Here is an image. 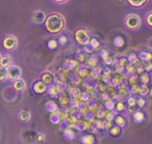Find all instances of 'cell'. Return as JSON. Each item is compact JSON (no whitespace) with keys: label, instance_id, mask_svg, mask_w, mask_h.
<instances>
[{"label":"cell","instance_id":"obj_1","mask_svg":"<svg viewBox=\"0 0 152 144\" xmlns=\"http://www.w3.org/2000/svg\"><path fill=\"white\" fill-rule=\"evenodd\" d=\"M45 28L51 34H58L65 28V20L60 13H51L45 20Z\"/></svg>","mask_w":152,"mask_h":144},{"label":"cell","instance_id":"obj_2","mask_svg":"<svg viewBox=\"0 0 152 144\" xmlns=\"http://www.w3.org/2000/svg\"><path fill=\"white\" fill-rule=\"evenodd\" d=\"M124 26L130 31H137L139 30L141 26V19L139 15L137 14H129L124 19Z\"/></svg>","mask_w":152,"mask_h":144},{"label":"cell","instance_id":"obj_3","mask_svg":"<svg viewBox=\"0 0 152 144\" xmlns=\"http://www.w3.org/2000/svg\"><path fill=\"white\" fill-rule=\"evenodd\" d=\"M73 37H74L75 42L77 43L78 45L85 46V45H87L90 42V40H91L92 33L88 28H86V27H78L77 29H75Z\"/></svg>","mask_w":152,"mask_h":144},{"label":"cell","instance_id":"obj_4","mask_svg":"<svg viewBox=\"0 0 152 144\" xmlns=\"http://www.w3.org/2000/svg\"><path fill=\"white\" fill-rule=\"evenodd\" d=\"M17 44H18V41H17L16 37L13 36V35H8V36H6L4 39H3L2 46L6 50L12 51L17 47Z\"/></svg>","mask_w":152,"mask_h":144},{"label":"cell","instance_id":"obj_5","mask_svg":"<svg viewBox=\"0 0 152 144\" xmlns=\"http://www.w3.org/2000/svg\"><path fill=\"white\" fill-rule=\"evenodd\" d=\"M20 75H22V71L18 66L12 65L8 67V78H10L11 80H17L20 77Z\"/></svg>","mask_w":152,"mask_h":144},{"label":"cell","instance_id":"obj_6","mask_svg":"<svg viewBox=\"0 0 152 144\" xmlns=\"http://www.w3.org/2000/svg\"><path fill=\"white\" fill-rule=\"evenodd\" d=\"M116 91H117V95H118L121 98H127L131 94L130 89L128 88V86L125 84H121L120 86H118V87L116 88Z\"/></svg>","mask_w":152,"mask_h":144},{"label":"cell","instance_id":"obj_7","mask_svg":"<svg viewBox=\"0 0 152 144\" xmlns=\"http://www.w3.org/2000/svg\"><path fill=\"white\" fill-rule=\"evenodd\" d=\"M107 132H108V135L111 136V137H113V138H118L119 136L122 135V128L114 124V125H112L107 129Z\"/></svg>","mask_w":152,"mask_h":144},{"label":"cell","instance_id":"obj_8","mask_svg":"<svg viewBox=\"0 0 152 144\" xmlns=\"http://www.w3.org/2000/svg\"><path fill=\"white\" fill-rule=\"evenodd\" d=\"M127 3L131 7H133L134 9H141L143 7H145L149 0H126Z\"/></svg>","mask_w":152,"mask_h":144},{"label":"cell","instance_id":"obj_9","mask_svg":"<svg viewBox=\"0 0 152 144\" xmlns=\"http://www.w3.org/2000/svg\"><path fill=\"white\" fill-rule=\"evenodd\" d=\"M127 111V105L124 100H118L115 102V106H114V112L116 114H123Z\"/></svg>","mask_w":152,"mask_h":144},{"label":"cell","instance_id":"obj_10","mask_svg":"<svg viewBox=\"0 0 152 144\" xmlns=\"http://www.w3.org/2000/svg\"><path fill=\"white\" fill-rule=\"evenodd\" d=\"M46 18H47L46 15H45V13L42 11H36V12H34L32 15V20L36 23H41L43 22L45 23Z\"/></svg>","mask_w":152,"mask_h":144},{"label":"cell","instance_id":"obj_11","mask_svg":"<svg viewBox=\"0 0 152 144\" xmlns=\"http://www.w3.org/2000/svg\"><path fill=\"white\" fill-rule=\"evenodd\" d=\"M33 90L37 94H43V92L47 91V84L44 83L43 81L36 82L33 86Z\"/></svg>","mask_w":152,"mask_h":144},{"label":"cell","instance_id":"obj_12","mask_svg":"<svg viewBox=\"0 0 152 144\" xmlns=\"http://www.w3.org/2000/svg\"><path fill=\"white\" fill-rule=\"evenodd\" d=\"M113 122H114V124L121 127L122 129L125 128V127L127 126V120H126V118L124 117L123 115H121V114H116L115 117H114V119H113Z\"/></svg>","mask_w":152,"mask_h":144},{"label":"cell","instance_id":"obj_13","mask_svg":"<svg viewBox=\"0 0 152 144\" xmlns=\"http://www.w3.org/2000/svg\"><path fill=\"white\" fill-rule=\"evenodd\" d=\"M137 57L141 63L142 61H152V53L149 51H141L137 55Z\"/></svg>","mask_w":152,"mask_h":144},{"label":"cell","instance_id":"obj_14","mask_svg":"<svg viewBox=\"0 0 152 144\" xmlns=\"http://www.w3.org/2000/svg\"><path fill=\"white\" fill-rule=\"evenodd\" d=\"M144 118H145V116H144V113L142 111L137 110L133 113V121L136 124H141L144 121Z\"/></svg>","mask_w":152,"mask_h":144},{"label":"cell","instance_id":"obj_15","mask_svg":"<svg viewBox=\"0 0 152 144\" xmlns=\"http://www.w3.org/2000/svg\"><path fill=\"white\" fill-rule=\"evenodd\" d=\"M13 88H14V90L17 91V92H22V91H23V90H25V88H26L25 81L22 80L20 78L17 79V80L14 81Z\"/></svg>","mask_w":152,"mask_h":144},{"label":"cell","instance_id":"obj_16","mask_svg":"<svg viewBox=\"0 0 152 144\" xmlns=\"http://www.w3.org/2000/svg\"><path fill=\"white\" fill-rule=\"evenodd\" d=\"M41 80H42L44 83H46L47 85H51L54 83L55 78L53 76V74L50 73V72H44V73L41 75Z\"/></svg>","mask_w":152,"mask_h":144},{"label":"cell","instance_id":"obj_17","mask_svg":"<svg viewBox=\"0 0 152 144\" xmlns=\"http://www.w3.org/2000/svg\"><path fill=\"white\" fill-rule=\"evenodd\" d=\"M110 84H112L114 87H118L121 84H123V77L120 74H115L111 76V80H110Z\"/></svg>","mask_w":152,"mask_h":144},{"label":"cell","instance_id":"obj_18","mask_svg":"<svg viewBox=\"0 0 152 144\" xmlns=\"http://www.w3.org/2000/svg\"><path fill=\"white\" fill-rule=\"evenodd\" d=\"M81 142L83 144H94L95 143V137L92 133H87L81 136Z\"/></svg>","mask_w":152,"mask_h":144},{"label":"cell","instance_id":"obj_19","mask_svg":"<svg viewBox=\"0 0 152 144\" xmlns=\"http://www.w3.org/2000/svg\"><path fill=\"white\" fill-rule=\"evenodd\" d=\"M139 79H140V82L141 84H145V85H148L150 83V81H151L149 74H148L147 72H145V71L139 75Z\"/></svg>","mask_w":152,"mask_h":144},{"label":"cell","instance_id":"obj_20","mask_svg":"<svg viewBox=\"0 0 152 144\" xmlns=\"http://www.w3.org/2000/svg\"><path fill=\"white\" fill-rule=\"evenodd\" d=\"M89 44H90V45H91L93 48H94V50L96 51V50H98L99 47H101V40L99 39V37H98V36L94 35V36H92V37H91V40H90Z\"/></svg>","mask_w":152,"mask_h":144},{"label":"cell","instance_id":"obj_21","mask_svg":"<svg viewBox=\"0 0 152 144\" xmlns=\"http://www.w3.org/2000/svg\"><path fill=\"white\" fill-rule=\"evenodd\" d=\"M0 65L3 67H6V68L11 66V57L9 56L1 57V60H0Z\"/></svg>","mask_w":152,"mask_h":144},{"label":"cell","instance_id":"obj_22","mask_svg":"<svg viewBox=\"0 0 152 144\" xmlns=\"http://www.w3.org/2000/svg\"><path fill=\"white\" fill-rule=\"evenodd\" d=\"M103 106H104L105 110H114V106H115V102H114L113 99L111 98H107L106 100L103 102Z\"/></svg>","mask_w":152,"mask_h":144},{"label":"cell","instance_id":"obj_23","mask_svg":"<svg viewBox=\"0 0 152 144\" xmlns=\"http://www.w3.org/2000/svg\"><path fill=\"white\" fill-rule=\"evenodd\" d=\"M137 105L139 108H144L147 105V99L145 97H142V95H140L139 97L137 98Z\"/></svg>","mask_w":152,"mask_h":144},{"label":"cell","instance_id":"obj_24","mask_svg":"<svg viewBox=\"0 0 152 144\" xmlns=\"http://www.w3.org/2000/svg\"><path fill=\"white\" fill-rule=\"evenodd\" d=\"M139 81H140V79H139V76H137V74L134 73L132 75H130L129 78H128V85H129L130 87L131 86L137 85Z\"/></svg>","mask_w":152,"mask_h":144},{"label":"cell","instance_id":"obj_25","mask_svg":"<svg viewBox=\"0 0 152 144\" xmlns=\"http://www.w3.org/2000/svg\"><path fill=\"white\" fill-rule=\"evenodd\" d=\"M128 60H129V63H131V64H133V65L134 66V65H137V64H139V63H140V60H139V57H137V56L136 54H131L129 57H128Z\"/></svg>","mask_w":152,"mask_h":144},{"label":"cell","instance_id":"obj_26","mask_svg":"<svg viewBox=\"0 0 152 144\" xmlns=\"http://www.w3.org/2000/svg\"><path fill=\"white\" fill-rule=\"evenodd\" d=\"M87 65H88V67H91V68L98 65V57L96 56L90 57V59L87 60Z\"/></svg>","mask_w":152,"mask_h":144},{"label":"cell","instance_id":"obj_27","mask_svg":"<svg viewBox=\"0 0 152 144\" xmlns=\"http://www.w3.org/2000/svg\"><path fill=\"white\" fill-rule=\"evenodd\" d=\"M144 23L145 25L152 28V11H149L145 14V17H144Z\"/></svg>","mask_w":152,"mask_h":144},{"label":"cell","instance_id":"obj_28","mask_svg":"<svg viewBox=\"0 0 152 144\" xmlns=\"http://www.w3.org/2000/svg\"><path fill=\"white\" fill-rule=\"evenodd\" d=\"M149 90L150 89L147 87V85L145 84H142L140 85V95H142V97H146L147 95H149Z\"/></svg>","mask_w":152,"mask_h":144},{"label":"cell","instance_id":"obj_29","mask_svg":"<svg viewBox=\"0 0 152 144\" xmlns=\"http://www.w3.org/2000/svg\"><path fill=\"white\" fill-rule=\"evenodd\" d=\"M87 107L89 110L92 112L98 110V104H96V102L95 100H93V99H90V100L87 101Z\"/></svg>","mask_w":152,"mask_h":144},{"label":"cell","instance_id":"obj_30","mask_svg":"<svg viewBox=\"0 0 152 144\" xmlns=\"http://www.w3.org/2000/svg\"><path fill=\"white\" fill-rule=\"evenodd\" d=\"M8 78V69L0 65V81H4Z\"/></svg>","mask_w":152,"mask_h":144},{"label":"cell","instance_id":"obj_31","mask_svg":"<svg viewBox=\"0 0 152 144\" xmlns=\"http://www.w3.org/2000/svg\"><path fill=\"white\" fill-rule=\"evenodd\" d=\"M96 90L98 91L99 94L104 92L107 91V84H105L104 82H103V83H98L96 86Z\"/></svg>","mask_w":152,"mask_h":144},{"label":"cell","instance_id":"obj_32","mask_svg":"<svg viewBox=\"0 0 152 144\" xmlns=\"http://www.w3.org/2000/svg\"><path fill=\"white\" fill-rule=\"evenodd\" d=\"M124 39L122 38V37L120 36H117L115 37V38L113 39V45L117 47V48H120V47H123L124 46Z\"/></svg>","mask_w":152,"mask_h":144},{"label":"cell","instance_id":"obj_33","mask_svg":"<svg viewBox=\"0 0 152 144\" xmlns=\"http://www.w3.org/2000/svg\"><path fill=\"white\" fill-rule=\"evenodd\" d=\"M99 57H102V59H104V57L110 56V50L108 49L107 47H103L102 48L101 50H99Z\"/></svg>","mask_w":152,"mask_h":144},{"label":"cell","instance_id":"obj_34","mask_svg":"<svg viewBox=\"0 0 152 144\" xmlns=\"http://www.w3.org/2000/svg\"><path fill=\"white\" fill-rule=\"evenodd\" d=\"M127 104L130 107H137V98L134 97H127Z\"/></svg>","mask_w":152,"mask_h":144},{"label":"cell","instance_id":"obj_35","mask_svg":"<svg viewBox=\"0 0 152 144\" xmlns=\"http://www.w3.org/2000/svg\"><path fill=\"white\" fill-rule=\"evenodd\" d=\"M117 63H118V65L120 68H123L126 67L127 64H129V60H128V57H120V59L117 60Z\"/></svg>","mask_w":152,"mask_h":144},{"label":"cell","instance_id":"obj_36","mask_svg":"<svg viewBox=\"0 0 152 144\" xmlns=\"http://www.w3.org/2000/svg\"><path fill=\"white\" fill-rule=\"evenodd\" d=\"M141 64H142L144 71L147 72V73L152 71V61H142Z\"/></svg>","mask_w":152,"mask_h":144},{"label":"cell","instance_id":"obj_37","mask_svg":"<svg viewBox=\"0 0 152 144\" xmlns=\"http://www.w3.org/2000/svg\"><path fill=\"white\" fill-rule=\"evenodd\" d=\"M90 125L87 122H79V123H77V125H76V128H77L79 131H85V129H87L89 128Z\"/></svg>","mask_w":152,"mask_h":144},{"label":"cell","instance_id":"obj_38","mask_svg":"<svg viewBox=\"0 0 152 144\" xmlns=\"http://www.w3.org/2000/svg\"><path fill=\"white\" fill-rule=\"evenodd\" d=\"M65 139L67 140H71L72 138H74V132L71 131V129H65L64 131V133Z\"/></svg>","mask_w":152,"mask_h":144},{"label":"cell","instance_id":"obj_39","mask_svg":"<svg viewBox=\"0 0 152 144\" xmlns=\"http://www.w3.org/2000/svg\"><path fill=\"white\" fill-rule=\"evenodd\" d=\"M140 85H139V84L134 85V86H131V87H130L131 94H133V95H139L140 94Z\"/></svg>","mask_w":152,"mask_h":144},{"label":"cell","instance_id":"obj_40","mask_svg":"<svg viewBox=\"0 0 152 144\" xmlns=\"http://www.w3.org/2000/svg\"><path fill=\"white\" fill-rule=\"evenodd\" d=\"M80 98L81 100L83 101H88L91 99V95H90V92H82L81 95H80Z\"/></svg>","mask_w":152,"mask_h":144},{"label":"cell","instance_id":"obj_41","mask_svg":"<svg viewBox=\"0 0 152 144\" xmlns=\"http://www.w3.org/2000/svg\"><path fill=\"white\" fill-rule=\"evenodd\" d=\"M89 74H90V71H89L88 68H86V67L82 68V69L79 70V76H80V77L85 78V77H87Z\"/></svg>","mask_w":152,"mask_h":144},{"label":"cell","instance_id":"obj_42","mask_svg":"<svg viewBox=\"0 0 152 144\" xmlns=\"http://www.w3.org/2000/svg\"><path fill=\"white\" fill-rule=\"evenodd\" d=\"M85 118L86 120H87L88 122L90 123H92V122H94V120H95V115H94V113H93L92 111H90V113H86L85 114Z\"/></svg>","mask_w":152,"mask_h":144},{"label":"cell","instance_id":"obj_43","mask_svg":"<svg viewBox=\"0 0 152 144\" xmlns=\"http://www.w3.org/2000/svg\"><path fill=\"white\" fill-rule=\"evenodd\" d=\"M105 110L104 109H98L96 111V117L98 119H105Z\"/></svg>","mask_w":152,"mask_h":144},{"label":"cell","instance_id":"obj_44","mask_svg":"<svg viewBox=\"0 0 152 144\" xmlns=\"http://www.w3.org/2000/svg\"><path fill=\"white\" fill-rule=\"evenodd\" d=\"M68 42V38L66 35H61L60 38H58V43L61 44V45L63 46H65Z\"/></svg>","mask_w":152,"mask_h":144},{"label":"cell","instance_id":"obj_45","mask_svg":"<svg viewBox=\"0 0 152 144\" xmlns=\"http://www.w3.org/2000/svg\"><path fill=\"white\" fill-rule=\"evenodd\" d=\"M60 92V88L58 86H52L50 88V94L52 95H57Z\"/></svg>","mask_w":152,"mask_h":144},{"label":"cell","instance_id":"obj_46","mask_svg":"<svg viewBox=\"0 0 152 144\" xmlns=\"http://www.w3.org/2000/svg\"><path fill=\"white\" fill-rule=\"evenodd\" d=\"M20 120L23 122H26V121H28L29 118H30V114L28 112H23L22 114H20Z\"/></svg>","mask_w":152,"mask_h":144},{"label":"cell","instance_id":"obj_47","mask_svg":"<svg viewBox=\"0 0 152 144\" xmlns=\"http://www.w3.org/2000/svg\"><path fill=\"white\" fill-rule=\"evenodd\" d=\"M113 125V121H110V120H107V119H104V121H103V127H104V129H107L110 128Z\"/></svg>","mask_w":152,"mask_h":144},{"label":"cell","instance_id":"obj_48","mask_svg":"<svg viewBox=\"0 0 152 144\" xmlns=\"http://www.w3.org/2000/svg\"><path fill=\"white\" fill-rule=\"evenodd\" d=\"M48 45H49V48L51 50H54V49H56V48L58 47V42L56 40H54V39H52L49 41V43H48Z\"/></svg>","mask_w":152,"mask_h":144},{"label":"cell","instance_id":"obj_49","mask_svg":"<svg viewBox=\"0 0 152 144\" xmlns=\"http://www.w3.org/2000/svg\"><path fill=\"white\" fill-rule=\"evenodd\" d=\"M102 60H103V63H104L105 65H111V64L113 63V57H111L110 56L106 57Z\"/></svg>","mask_w":152,"mask_h":144},{"label":"cell","instance_id":"obj_50","mask_svg":"<svg viewBox=\"0 0 152 144\" xmlns=\"http://www.w3.org/2000/svg\"><path fill=\"white\" fill-rule=\"evenodd\" d=\"M102 76H111V70H110L108 67L102 68Z\"/></svg>","mask_w":152,"mask_h":144},{"label":"cell","instance_id":"obj_51","mask_svg":"<svg viewBox=\"0 0 152 144\" xmlns=\"http://www.w3.org/2000/svg\"><path fill=\"white\" fill-rule=\"evenodd\" d=\"M51 121L53 124H58V121H60V119H58V115H52L51 116Z\"/></svg>","mask_w":152,"mask_h":144},{"label":"cell","instance_id":"obj_52","mask_svg":"<svg viewBox=\"0 0 152 144\" xmlns=\"http://www.w3.org/2000/svg\"><path fill=\"white\" fill-rule=\"evenodd\" d=\"M55 3H58V4H64V3H66L68 0H52Z\"/></svg>","mask_w":152,"mask_h":144},{"label":"cell","instance_id":"obj_53","mask_svg":"<svg viewBox=\"0 0 152 144\" xmlns=\"http://www.w3.org/2000/svg\"><path fill=\"white\" fill-rule=\"evenodd\" d=\"M61 99H63V100H61V101L63 102V104H66L67 102H68V98L65 97V95H64V97H61Z\"/></svg>","mask_w":152,"mask_h":144},{"label":"cell","instance_id":"obj_54","mask_svg":"<svg viewBox=\"0 0 152 144\" xmlns=\"http://www.w3.org/2000/svg\"><path fill=\"white\" fill-rule=\"evenodd\" d=\"M148 45H149L152 48V37H150L149 40H148Z\"/></svg>","mask_w":152,"mask_h":144},{"label":"cell","instance_id":"obj_55","mask_svg":"<svg viewBox=\"0 0 152 144\" xmlns=\"http://www.w3.org/2000/svg\"><path fill=\"white\" fill-rule=\"evenodd\" d=\"M117 2H119V3H123V2H125L126 0H116Z\"/></svg>","mask_w":152,"mask_h":144},{"label":"cell","instance_id":"obj_56","mask_svg":"<svg viewBox=\"0 0 152 144\" xmlns=\"http://www.w3.org/2000/svg\"><path fill=\"white\" fill-rule=\"evenodd\" d=\"M149 95H150V97H151V98H152V88L149 90Z\"/></svg>","mask_w":152,"mask_h":144},{"label":"cell","instance_id":"obj_57","mask_svg":"<svg viewBox=\"0 0 152 144\" xmlns=\"http://www.w3.org/2000/svg\"><path fill=\"white\" fill-rule=\"evenodd\" d=\"M42 139L44 140V136H42V135H40V136H39V140H40V141H41V140H42Z\"/></svg>","mask_w":152,"mask_h":144},{"label":"cell","instance_id":"obj_58","mask_svg":"<svg viewBox=\"0 0 152 144\" xmlns=\"http://www.w3.org/2000/svg\"><path fill=\"white\" fill-rule=\"evenodd\" d=\"M0 60H1V54H0Z\"/></svg>","mask_w":152,"mask_h":144}]
</instances>
